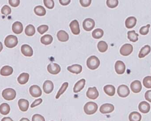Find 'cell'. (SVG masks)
I'll return each mask as SVG.
<instances>
[{
  "mask_svg": "<svg viewBox=\"0 0 151 121\" xmlns=\"http://www.w3.org/2000/svg\"><path fill=\"white\" fill-rule=\"evenodd\" d=\"M32 121H45V118L40 114H35L32 118Z\"/></svg>",
  "mask_w": 151,
  "mask_h": 121,
  "instance_id": "43",
  "label": "cell"
},
{
  "mask_svg": "<svg viewBox=\"0 0 151 121\" xmlns=\"http://www.w3.org/2000/svg\"><path fill=\"white\" fill-rule=\"evenodd\" d=\"M29 74L27 73H22L19 76L17 81L21 85H24L28 82L29 79Z\"/></svg>",
  "mask_w": 151,
  "mask_h": 121,
  "instance_id": "24",
  "label": "cell"
},
{
  "mask_svg": "<svg viewBox=\"0 0 151 121\" xmlns=\"http://www.w3.org/2000/svg\"><path fill=\"white\" fill-rule=\"evenodd\" d=\"M98 109V106L96 103L89 102L86 103L83 107L84 112L87 115H92L96 113Z\"/></svg>",
  "mask_w": 151,
  "mask_h": 121,
  "instance_id": "1",
  "label": "cell"
},
{
  "mask_svg": "<svg viewBox=\"0 0 151 121\" xmlns=\"http://www.w3.org/2000/svg\"><path fill=\"white\" fill-rule=\"evenodd\" d=\"M18 43L17 37L14 35H9L4 40V44L7 48L12 49L17 45Z\"/></svg>",
  "mask_w": 151,
  "mask_h": 121,
  "instance_id": "4",
  "label": "cell"
},
{
  "mask_svg": "<svg viewBox=\"0 0 151 121\" xmlns=\"http://www.w3.org/2000/svg\"><path fill=\"white\" fill-rule=\"evenodd\" d=\"M104 34V31L102 29L97 28L92 32V36L95 39H99L103 37Z\"/></svg>",
  "mask_w": 151,
  "mask_h": 121,
  "instance_id": "34",
  "label": "cell"
},
{
  "mask_svg": "<svg viewBox=\"0 0 151 121\" xmlns=\"http://www.w3.org/2000/svg\"><path fill=\"white\" fill-rule=\"evenodd\" d=\"M68 86H69V83H68L65 82L63 83L62 87L60 88L59 90L58 91L57 94L56 96V99H59L60 96L63 95V94L65 92V91L66 90L67 88H68Z\"/></svg>",
  "mask_w": 151,
  "mask_h": 121,
  "instance_id": "36",
  "label": "cell"
},
{
  "mask_svg": "<svg viewBox=\"0 0 151 121\" xmlns=\"http://www.w3.org/2000/svg\"><path fill=\"white\" fill-rule=\"evenodd\" d=\"M9 1L10 6L13 7H17L20 4V0H9Z\"/></svg>",
  "mask_w": 151,
  "mask_h": 121,
  "instance_id": "45",
  "label": "cell"
},
{
  "mask_svg": "<svg viewBox=\"0 0 151 121\" xmlns=\"http://www.w3.org/2000/svg\"><path fill=\"white\" fill-rule=\"evenodd\" d=\"M128 38L130 41L132 42H136L138 40L139 35L136 33L134 30L129 31L127 33Z\"/></svg>",
  "mask_w": 151,
  "mask_h": 121,
  "instance_id": "30",
  "label": "cell"
},
{
  "mask_svg": "<svg viewBox=\"0 0 151 121\" xmlns=\"http://www.w3.org/2000/svg\"><path fill=\"white\" fill-rule=\"evenodd\" d=\"M54 88L53 83L50 80H46L43 84V90L46 94H49L53 91Z\"/></svg>",
  "mask_w": 151,
  "mask_h": 121,
  "instance_id": "14",
  "label": "cell"
},
{
  "mask_svg": "<svg viewBox=\"0 0 151 121\" xmlns=\"http://www.w3.org/2000/svg\"><path fill=\"white\" fill-rule=\"evenodd\" d=\"M53 38L50 35H45L41 38V42L44 45H49L52 43Z\"/></svg>",
  "mask_w": 151,
  "mask_h": 121,
  "instance_id": "29",
  "label": "cell"
},
{
  "mask_svg": "<svg viewBox=\"0 0 151 121\" xmlns=\"http://www.w3.org/2000/svg\"><path fill=\"white\" fill-rule=\"evenodd\" d=\"M60 4L63 6L68 5L70 3L71 0H59Z\"/></svg>",
  "mask_w": 151,
  "mask_h": 121,
  "instance_id": "48",
  "label": "cell"
},
{
  "mask_svg": "<svg viewBox=\"0 0 151 121\" xmlns=\"http://www.w3.org/2000/svg\"><path fill=\"white\" fill-rule=\"evenodd\" d=\"M130 88L134 93H138L142 89V85L139 80H135L130 84Z\"/></svg>",
  "mask_w": 151,
  "mask_h": 121,
  "instance_id": "15",
  "label": "cell"
},
{
  "mask_svg": "<svg viewBox=\"0 0 151 121\" xmlns=\"http://www.w3.org/2000/svg\"><path fill=\"white\" fill-rule=\"evenodd\" d=\"M57 37L60 41L66 42L69 40V36L65 31L60 30L57 33Z\"/></svg>",
  "mask_w": 151,
  "mask_h": 121,
  "instance_id": "25",
  "label": "cell"
},
{
  "mask_svg": "<svg viewBox=\"0 0 151 121\" xmlns=\"http://www.w3.org/2000/svg\"><path fill=\"white\" fill-rule=\"evenodd\" d=\"M98 49L100 52H105L108 49V44L104 41H100L98 43Z\"/></svg>",
  "mask_w": 151,
  "mask_h": 121,
  "instance_id": "35",
  "label": "cell"
},
{
  "mask_svg": "<svg viewBox=\"0 0 151 121\" xmlns=\"http://www.w3.org/2000/svg\"><path fill=\"white\" fill-rule=\"evenodd\" d=\"M117 93L120 97L126 98L130 94V90L127 85L123 84L118 87Z\"/></svg>",
  "mask_w": 151,
  "mask_h": 121,
  "instance_id": "5",
  "label": "cell"
},
{
  "mask_svg": "<svg viewBox=\"0 0 151 121\" xmlns=\"http://www.w3.org/2000/svg\"><path fill=\"white\" fill-rule=\"evenodd\" d=\"M13 72L12 67L9 66H4L3 67L0 71V74L4 76H8L11 75Z\"/></svg>",
  "mask_w": 151,
  "mask_h": 121,
  "instance_id": "22",
  "label": "cell"
},
{
  "mask_svg": "<svg viewBox=\"0 0 151 121\" xmlns=\"http://www.w3.org/2000/svg\"><path fill=\"white\" fill-rule=\"evenodd\" d=\"M104 90L105 93L110 96H113L115 95V88L113 85H106L104 87Z\"/></svg>",
  "mask_w": 151,
  "mask_h": 121,
  "instance_id": "26",
  "label": "cell"
},
{
  "mask_svg": "<svg viewBox=\"0 0 151 121\" xmlns=\"http://www.w3.org/2000/svg\"><path fill=\"white\" fill-rule=\"evenodd\" d=\"M95 26V21L92 19L87 18L83 23V27L86 31H91L93 29Z\"/></svg>",
  "mask_w": 151,
  "mask_h": 121,
  "instance_id": "9",
  "label": "cell"
},
{
  "mask_svg": "<svg viewBox=\"0 0 151 121\" xmlns=\"http://www.w3.org/2000/svg\"><path fill=\"white\" fill-rule=\"evenodd\" d=\"M3 49V47L2 43L1 42H0V52Z\"/></svg>",
  "mask_w": 151,
  "mask_h": 121,
  "instance_id": "51",
  "label": "cell"
},
{
  "mask_svg": "<svg viewBox=\"0 0 151 121\" xmlns=\"http://www.w3.org/2000/svg\"><path fill=\"white\" fill-rule=\"evenodd\" d=\"M34 12L36 15L39 16H44L46 15V10L43 6L39 5L34 8Z\"/></svg>",
  "mask_w": 151,
  "mask_h": 121,
  "instance_id": "32",
  "label": "cell"
},
{
  "mask_svg": "<svg viewBox=\"0 0 151 121\" xmlns=\"http://www.w3.org/2000/svg\"><path fill=\"white\" fill-rule=\"evenodd\" d=\"M1 121H13V120L10 117H4L2 119Z\"/></svg>",
  "mask_w": 151,
  "mask_h": 121,
  "instance_id": "49",
  "label": "cell"
},
{
  "mask_svg": "<svg viewBox=\"0 0 151 121\" xmlns=\"http://www.w3.org/2000/svg\"><path fill=\"white\" fill-rule=\"evenodd\" d=\"M137 22V20L135 17H129L126 19V21H125L126 27L129 29L132 28L136 25Z\"/></svg>",
  "mask_w": 151,
  "mask_h": 121,
  "instance_id": "20",
  "label": "cell"
},
{
  "mask_svg": "<svg viewBox=\"0 0 151 121\" xmlns=\"http://www.w3.org/2000/svg\"><path fill=\"white\" fill-rule=\"evenodd\" d=\"M10 112V107L7 103H3L0 105V113L4 115H7Z\"/></svg>",
  "mask_w": 151,
  "mask_h": 121,
  "instance_id": "28",
  "label": "cell"
},
{
  "mask_svg": "<svg viewBox=\"0 0 151 121\" xmlns=\"http://www.w3.org/2000/svg\"><path fill=\"white\" fill-rule=\"evenodd\" d=\"M1 13L5 16H7V15H9L11 13L12 10L10 7L8 5H4L2 8Z\"/></svg>",
  "mask_w": 151,
  "mask_h": 121,
  "instance_id": "41",
  "label": "cell"
},
{
  "mask_svg": "<svg viewBox=\"0 0 151 121\" xmlns=\"http://www.w3.org/2000/svg\"><path fill=\"white\" fill-rule=\"evenodd\" d=\"M142 115L138 112H134L131 113L129 115V120L130 121H141Z\"/></svg>",
  "mask_w": 151,
  "mask_h": 121,
  "instance_id": "31",
  "label": "cell"
},
{
  "mask_svg": "<svg viewBox=\"0 0 151 121\" xmlns=\"http://www.w3.org/2000/svg\"><path fill=\"white\" fill-rule=\"evenodd\" d=\"M100 60L96 56H91L87 59V67L91 70H94L97 69L100 65Z\"/></svg>",
  "mask_w": 151,
  "mask_h": 121,
  "instance_id": "2",
  "label": "cell"
},
{
  "mask_svg": "<svg viewBox=\"0 0 151 121\" xmlns=\"http://www.w3.org/2000/svg\"><path fill=\"white\" fill-rule=\"evenodd\" d=\"M138 108L139 111L142 113H148L150 110V105L146 101H143L139 104Z\"/></svg>",
  "mask_w": 151,
  "mask_h": 121,
  "instance_id": "18",
  "label": "cell"
},
{
  "mask_svg": "<svg viewBox=\"0 0 151 121\" xmlns=\"http://www.w3.org/2000/svg\"><path fill=\"white\" fill-rule=\"evenodd\" d=\"M86 80L85 79H83L78 81L74 85L73 88V91L74 93H76L81 91L84 88L85 85Z\"/></svg>",
  "mask_w": 151,
  "mask_h": 121,
  "instance_id": "21",
  "label": "cell"
},
{
  "mask_svg": "<svg viewBox=\"0 0 151 121\" xmlns=\"http://www.w3.org/2000/svg\"><path fill=\"white\" fill-rule=\"evenodd\" d=\"M44 5L49 9H52L55 6L54 0H43Z\"/></svg>",
  "mask_w": 151,
  "mask_h": 121,
  "instance_id": "40",
  "label": "cell"
},
{
  "mask_svg": "<svg viewBox=\"0 0 151 121\" xmlns=\"http://www.w3.org/2000/svg\"><path fill=\"white\" fill-rule=\"evenodd\" d=\"M19 121H30L27 118H23L21 119Z\"/></svg>",
  "mask_w": 151,
  "mask_h": 121,
  "instance_id": "50",
  "label": "cell"
},
{
  "mask_svg": "<svg viewBox=\"0 0 151 121\" xmlns=\"http://www.w3.org/2000/svg\"><path fill=\"white\" fill-rule=\"evenodd\" d=\"M80 3L83 7H88L91 4V0H80Z\"/></svg>",
  "mask_w": 151,
  "mask_h": 121,
  "instance_id": "44",
  "label": "cell"
},
{
  "mask_svg": "<svg viewBox=\"0 0 151 121\" xmlns=\"http://www.w3.org/2000/svg\"><path fill=\"white\" fill-rule=\"evenodd\" d=\"M42 99H38L35 100L32 104H31V108H34L35 107L38 106L42 104Z\"/></svg>",
  "mask_w": 151,
  "mask_h": 121,
  "instance_id": "46",
  "label": "cell"
},
{
  "mask_svg": "<svg viewBox=\"0 0 151 121\" xmlns=\"http://www.w3.org/2000/svg\"><path fill=\"white\" fill-rule=\"evenodd\" d=\"M150 26V24H148L147 25L142 27L140 28L139 33L142 35H146L149 33V29Z\"/></svg>",
  "mask_w": 151,
  "mask_h": 121,
  "instance_id": "39",
  "label": "cell"
},
{
  "mask_svg": "<svg viewBox=\"0 0 151 121\" xmlns=\"http://www.w3.org/2000/svg\"><path fill=\"white\" fill-rule=\"evenodd\" d=\"M67 70L73 73L78 74L81 73L82 71V67L81 65L73 64L70 66L68 67H67Z\"/></svg>",
  "mask_w": 151,
  "mask_h": 121,
  "instance_id": "23",
  "label": "cell"
},
{
  "mask_svg": "<svg viewBox=\"0 0 151 121\" xmlns=\"http://www.w3.org/2000/svg\"><path fill=\"white\" fill-rule=\"evenodd\" d=\"M86 96L88 98L92 100H95L99 96V93L96 87L89 88L88 89V91L86 93Z\"/></svg>",
  "mask_w": 151,
  "mask_h": 121,
  "instance_id": "10",
  "label": "cell"
},
{
  "mask_svg": "<svg viewBox=\"0 0 151 121\" xmlns=\"http://www.w3.org/2000/svg\"><path fill=\"white\" fill-rule=\"evenodd\" d=\"M49 29V27L47 25H42L40 26L37 28L38 32L40 34L42 35L48 31Z\"/></svg>",
  "mask_w": 151,
  "mask_h": 121,
  "instance_id": "42",
  "label": "cell"
},
{
  "mask_svg": "<svg viewBox=\"0 0 151 121\" xmlns=\"http://www.w3.org/2000/svg\"><path fill=\"white\" fill-rule=\"evenodd\" d=\"M119 4L118 0H107L106 5L109 8L113 9L116 8Z\"/></svg>",
  "mask_w": 151,
  "mask_h": 121,
  "instance_id": "37",
  "label": "cell"
},
{
  "mask_svg": "<svg viewBox=\"0 0 151 121\" xmlns=\"http://www.w3.org/2000/svg\"><path fill=\"white\" fill-rule=\"evenodd\" d=\"M133 51V46L129 43L124 44L121 48L120 52L123 56H128L132 53Z\"/></svg>",
  "mask_w": 151,
  "mask_h": 121,
  "instance_id": "6",
  "label": "cell"
},
{
  "mask_svg": "<svg viewBox=\"0 0 151 121\" xmlns=\"http://www.w3.org/2000/svg\"><path fill=\"white\" fill-rule=\"evenodd\" d=\"M114 110L113 105L110 104H105L100 107L99 111L101 113L104 114H109L112 112Z\"/></svg>",
  "mask_w": 151,
  "mask_h": 121,
  "instance_id": "11",
  "label": "cell"
},
{
  "mask_svg": "<svg viewBox=\"0 0 151 121\" xmlns=\"http://www.w3.org/2000/svg\"><path fill=\"white\" fill-rule=\"evenodd\" d=\"M145 97L146 100L151 103V90L145 92Z\"/></svg>",
  "mask_w": 151,
  "mask_h": 121,
  "instance_id": "47",
  "label": "cell"
},
{
  "mask_svg": "<svg viewBox=\"0 0 151 121\" xmlns=\"http://www.w3.org/2000/svg\"><path fill=\"white\" fill-rule=\"evenodd\" d=\"M21 51L25 57H31L33 54V51L32 47L27 44H24L21 46Z\"/></svg>",
  "mask_w": 151,
  "mask_h": 121,
  "instance_id": "13",
  "label": "cell"
},
{
  "mask_svg": "<svg viewBox=\"0 0 151 121\" xmlns=\"http://www.w3.org/2000/svg\"><path fill=\"white\" fill-rule=\"evenodd\" d=\"M48 72L52 75H57L61 72V67L58 64L56 63H51L48 65Z\"/></svg>",
  "mask_w": 151,
  "mask_h": 121,
  "instance_id": "8",
  "label": "cell"
},
{
  "mask_svg": "<svg viewBox=\"0 0 151 121\" xmlns=\"http://www.w3.org/2000/svg\"><path fill=\"white\" fill-rule=\"evenodd\" d=\"M12 31L16 34H19L23 31V26L22 23L19 21H16L12 26Z\"/></svg>",
  "mask_w": 151,
  "mask_h": 121,
  "instance_id": "19",
  "label": "cell"
},
{
  "mask_svg": "<svg viewBox=\"0 0 151 121\" xmlns=\"http://www.w3.org/2000/svg\"><path fill=\"white\" fill-rule=\"evenodd\" d=\"M143 85L147 88H151V76H148L144 79Z\"/></svg>",
  "mask_w": 151,
  "mask_h": 121,
  "instance_id": "38",
  "label": "cell"
},
{
  "mask_svg": "<svg viewBox=\"0 0 151 121\" xmlns=\"http://www.w3.org/2000/svg\"></svg>",
  "mask_w": 151,
  "mask_h": 121,
  "instance_id": "52",
  "label": "cell"
},
{
  "mask_svg": "<svg viewBox=\"0 0 151 121\" xmlns=\"http://www.w3.org/2000/svg\"><path fill=\"white\" fill-rule=\"evenodd\" d=\"M18 104L20 111L23 112H26L28 110L29 103L26 99H19L18 102Z\"/></svg>",
  "mask_w": 151,
  "mask_h": 121,
  "instance_id": "17",
  "label": "cell"
},
{
  "mask_svg": "<svg viewBox=\"0 0 151 121\" xmlns=\"http://www.w3.org/2000/svg\"><path fill=\"white\" fill-rule=\"evenodd\" d=\"M115 70L118 74H123L126 70L125 64L121 60H118L115 64Z\"/></svg>",
  "mask_w": 151,
  "mask_h": 121,
  "instance_id": "12",
  "label": "cell"
},
{
  "mask_svg": "<svg viewBox=\"0 0 151 121\" xmlns=\"http://www.w3.org/2000/svg\"><path fill=\"white\" fill-rule=\"evenodd\" d=\"M70 28L73 34L77 35L80 33V26L78 21L76 20H73L70 25Z\"/></svg>",
  "mask_w": 151,
  "mask_h": 121,
  "instance_id": "16",
  "label": "cell"
},
{
  "mask_svg": "<svg viewBox=\"0 0 151 121\" xmlns=\"http://www.w3.org/2000/svg\"><path fill=\"white\" fill-rule=\"evenodd\" d=\"M25 33L27 36H33L35 33V28L33 25H28L25 29Z\"/></svg>",
  "mask_w": 151,
  "mask_h": 121,
  "instance_id": "33",
  "label": "cell"
},
{
  "mask_svg": "<svg viewBox=\"0 0 151 121\" xmlns=\"http://www.w3.org/2000/svg\"><path fill=\"white\" fill-rule=\"evenodd\" d=\"M151 48L150 46L149 45H146L143 47L139 52L138 57L140 58H143L146 57L150 52Z\"/></svg>",
  "mask_w": 151,
  "mask_h": 121,
  "instance_id": "27",
  "label": "cell"
},
{
  "mask_svg": "<svg viewBox=\"0 0 151 121\" xmlns=\"http://www.w3.org/2000/svg\"><path fill=\"white\" fill-rule=\"evenodd\" d=\"M17 93L15 90L11 88L5 89L2 92V96L7 101H11L15 99Z\"/></svg>",
  "mask_w": 151,
  "mask_h": 121,
  "instance_id": "3",
  "label": "cell"
},
{
  "mask_svg": "<svg viewBox=\"0 0 151 121\" xmlns=\"http://www.w3.org/2000/svg\"><path fill=\"white\" fill-rule=\"evenodd\" d=\"M29 92L31 96L34 98L40 97L42 94V91L40 88L37 85L31 86L29 88Z\"/></svg>",
  "mask_w": 151,
  "mask_h": 121,
  "instance_id": "7",
  "label": "cell"
}]
</instances>
